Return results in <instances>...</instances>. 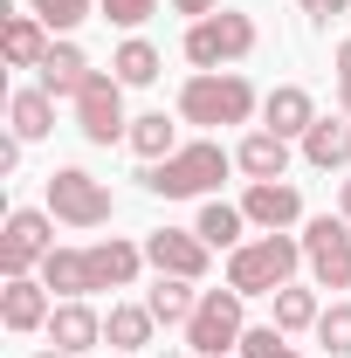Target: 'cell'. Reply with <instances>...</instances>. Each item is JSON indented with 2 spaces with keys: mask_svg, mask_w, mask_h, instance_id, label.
<instances>
[{
  "mask_svg": "<svg viewBox=\"0 0 351 358\" xmlns=\"http://www.w3.org/2000/svg\"><path fill=\"white\" fill-rule=\"evenodd\" d=\"M48 255H55V214L14 207L7 227H0V268H7V275H35Z\"/></svg>",
  "mask_w": 351,
  "mask_h": 358,
  "instance_id": "7",
  "label": "cell"
},
{
  "mask_svg": "<svg viewBox=\"0 0 351 358\" xmlns=\"http://www.w3.org/2000/svg\"><path fill=\"white\" fill-rule=\"evenodd\" d=\"M96 338H103V317L89 310V296H62V303H55V317H48V345L83 358Z\"/></svg>",
  "mask_w": 351,
  "mask_h": 358,
  "instance_id": "15",
  "label": "cell"
},
{
  "mask_svg": "<svg viewBox=\"0 0 351 358\" xmlns=\"http://www.w3.org/2000/svg\"><path fill=\"white\" fill-rule=\"evenodd\" d=\"M7 124H14L21 145L48 138V131H55V96H48L42 83H35V90H14V96H7Z\"/></svg>",
  "mask_w": 351,
  "mask_h": 358,
  "instance_id": "18",
  "label": "cell"
},
{
  "mask_svg": "<svg viewBox=\"0 0 351 358\" xmlns=\"http://www.w3.org/2000/svg\"><path fill=\"white\" fill-rule=\"evenodd\" d=\"M48 214L62 227H103L110 221V186L83 166H62V173H48Z\"/></svg>",
  "mask_w": 351,
  "mask_h": 358,
  "instance_id": "6",
  "label": "cell"
},
{
  "mask_svg": "<svg viewBox=\"0 0 351 358\" xmlns=\"http://www.w3.org/2000/svg\"><path fill=\"white\" fill-rule=\"evenodd\" d=\"M89 76H96V69H89V55H83L76 42H55V48L42 55V90H48V96H76Z\"/></svg>",
  "mask_w": 351,
  "mask_h": 358,
  "instance_id": "20",
  "label": "cell"
},
{
  "mask_svg": "<svg viewBox=\"0 0 351 358\" xmlns=\"http://www.w3.org/2000/svg\"><path fill=\"white\" fill-rule=\"evenodd\" d=\"M296 7H303L310 21H338V14H345L351 0H296Z\"/></svg>",
  "mask_w": 351,
  "mask_h": 358,
  "instance_id": "33",
  "label": "cell"
},
{
  "mask_svg": "<svg viewBox=\"0 0 351 358\" xmlns=\"http://www.w3.org/2000/svg\"><path fill=\"white\" fill-rule=\"evenodd\" d=\"M96 14H103L110 28H138V21L159 14V0H96Z\"/></svg>",
  "mask_w": 351,
  "mask_h": 358,
  "instance_id": "31",
  "label": "cell"
},
{
  "mask_svg": "<svg viewBox=\"0 0 351 358\" xmlns=\"http://www.w3.org/2000/svg\"><path fill=\"white\" fill-rule=\"evenodd\" d=\"M241 289H200V303L186 317V352L193 358H227L241 352V338H248V317H241Z\"/></svg>",
  "mask_w": 351,
  "mask_h": 358,
  "instance_id": "4",
  "label": "cell"
},
{
  "mask_svg": "<svg viewBox=\"0 0 351 358\" xmlns=\"http://www.w3.org/2000/svg\"><path fill=\"white\" fill-rule=\"evenodd\" d=\"M110 76H117L124 90H145V83H159V48L145 42V35L117 42V55H110Z\"/></svg>",
  "mask_w": 351,
  "mask_h": 358,
  "instance_id": "24",
  "label": "cell"
},
{
  "mask_svg": "<svg viewBox=\"0 0 351 358\" xmlns=\"http://www.w3.org/2000/svg\"><path fill=\"white\" fill-rule=\"evenodd\" d=\"M48 317H55V289H48L42 275H7V289H0V324H7L14 338H28V331H48Z\"/></svg>",
  "mask_w": 351,
  "mask_h": 358,
  "instance_id": "12",
  "label": "cell"
},
{
  "mask_svg": "<svg viewBox=\"0 0 351 358\" xmlns=\"http://www.w3.org/2000/svg\"><path fill=\"white\" fill-rule=\"evenodd\" d=\"M241 358H303L289 345V331H275V324H248V338H241Z\"/></svg>",
  "mask_w": 351,
  "mask_h": 358,
  "instance_id": "28",
  "label": "cell"
},
{
  "mask_svg": "<svg viewBox=\"0 0 351 358\" xmlns=\"http://www.w3.org/2000/svg\"><path fill=\"white\" fill-rule=\"evenodd\" d=\"M317 345L331 358H351V303H331V310L317 317Z\"/></svg>",
  "mask_w": 351,
  "mask_h": 358,
  "instance_id": "29",
  "label": "cell"
},
{
  "mask_svg": "<svg viewBox=\"0 0 351 358\" xmlns=\"http://www.w3.org/2000/svg\"><path fill=\"white\" fill-rule=\"evenodd\" d=\"M255 110H262V96H255V83L241 69H193L186 90H179L186 124H248Z\"/></svg>",
  "mask_w": 351,
  "mask_h": 358,
  "instance_id": "2",
  "label": "cell"
},
{
  "mask_svg": "<svg viewBox=\"0 0 351 358\" xmlns=\"http://www.w3.org/2000/svg\"><path fill=\"white\" fill-rule=\"evenodd\" d=\"M138 268H145V241H89V282L96 289H131Z\"/></svg>",
  "mask_w": 351,
  "mask_h": 358,
  "instance_id": "14",
  "label": "cell"
},
{
  "mask_svg": "<svg viewBox=\"0 0 351 358\" xmlns=\"http://www.w3.org/2000/svg\"><path fill=\"white\" fill-rule=\"evenodd\" d=\"M124 145H131L145 166H159V159L179 152V124L166 117V110H145V117H131V138H124Z\"/></svg>",
  "mask_w": 351,
  "mask_h": 358,
  "instance_id": "22",
  "label": "cell"
},
{
  "mask_svg": "<svg viewBox=\"0 0 351 358\" xmlns=\"http://www.w3.org/2000/svg\"><path fill=\"white\" fill-rule=\"evenodd\" d=\"M152 331H159L152 303H110V317H103V338H110L117 352H145V345H152Z\"/></svg>",
  "mask_w": 351,
  "mask_h": 358,
  "instance_id": "21",
  "label": "cell"
},
{
  "mask_svg": "<svg viewBox=\"0 0 351 358\" xmlns=\"http://www.w3.org/2000/svg\"><path fill=\"white\" fill-rule=\"evenodd\" d=\"M310 124H317V96H310L303 83H275L262 96V131L275 138H303Z\"/></svg>",
  "mask_w": 351,
  "mask_h": 358,
  "instance_id": "13",
  "label": "cell"
},
{
  "mask_svg": "<svg viewBox=\"0 0 351 358\" xmlns=\"http://www.w3.org/2000/svg\"><path fill=\"white\" fill-rule=\"evenodd\" d=\"M241 227H248V214H241V207L207 200V207H200V221H193V234H200L207 248H241Z\"/></svg>",
  "mask_w": 351,
  "mask_h": 358,
  "instance_id": "26",
  "label": "cell"
},
{
  "mask_svg": "<svg viewBox=\"0 0 351 358\" xmlns=\"http://www.w3.org/2000/svg\"><path fill=\"white\" fill-rule=\"evenodd\" d=\"M0 48H7V62H14V69H42V55H48L55 42H48V21H42V14H7Z\"/></svg>",
  "mask_w": 351,
  "mask_h": 358,
  "instance_id": "17",
  "label": "cell"
},
{
  "mask_svg": "<svg viewBox=\"0 0 351 358\" xmlns=\"http://www.w3.org/2000/svg\"><path fill=\"white\" fill-rule=\"evenodd\" d=\"M241 214L262 227V234H289V227L303 221V193H296L289 179H248V193H241Z\"/></svg>",
  "mask_w": 351,
  "mask_h": 358,
  "instance_id": "10",
  "label": "cell"
},
{
  "mask_svg": "<svg viewBox=\"0 0 351 358\" xmlns=\"http://www.w3.org/2000/svg\"><path fill=\"white\" fill-rule=\"evenodd\" d=\"M275 303V331H317V289H303V282H289V289H275L268 296Z\"/></svg>",
  "mask_w": 351,
  "mask_h": 358,
  "instance_id": "27",
  "label": "cell"
},
{
  "mask_svg": "<svg viewBox=\"0 0 351 358\" xmlns=\"http://www.w3.org/2000/svg\"><path fill=\"white\" fill-rule=\"evenodd\" d=\"M303 262L317 275V289H351V221L324 214V221L303 227Z\"/></svg>",
  "mask_w": 351,
  "mask_h": 358,
  "instance_id": "9",
  "label": "cell"
},
{
  "mask_svg": "<svg viewBox=\"0 0 351 358\" xmlns=\"http://www.w3.org/2000/svg\"><path fill=\"white\" fill-rule=\"evenodd\" d=\"M179 48H186V62H193V69H227V62L255 55V21H248V14H234V7H220V14H207V21H193Z\"/></svg>",
  "mask_w": 351,
  "mask_h": 358,
  "instance_id": "5",
  "label": "cell"
},
{
  "mask_svg": "<svg viewBox=\"0 0 351 358\" xmlns=\"http://www.w3.org/2000/svg\"><path fill=\"white\" fill-rule=\"evenodd\" d=\"M89 7H96V0H28V14H42L48 35H69L76 21H89Z\"/></svg>",
  "mask_w": 351,
  "mask_h": 358,
  "instance_id": "30",
  "label": "cell"
},
{
  "mask_svg": "<svg viewBox=\"0 0 351 358\" xmlns=\"http://www.w3.org/2000/svg\"><path fill=\"white\" fill-rule=\"evenodd\" d=\"M296 145H303V159L317 166V173H345V166H351V117L331 110V117H317Z\"/></svg>",
  "mask_w": 351,
  "mask_h": 358,
  "instance_id": "16",
  "label": "cell"
},
{
  "mask_svg": "<svg viewBox=\"0 0 351 358\" xmlns=\"http://www.w3.org/2000/svg\"><path fill=\"white\" fill-rule=\"evenodd\" d=\"M76 131L89 145H117V138H131V117H124V83L110 76V69H96L83 90H76Z\"/></svg>",
  "mask_w": 351,
  "mask_h": 358,
  "instance_id": "8",
  "label": "cell"
},
{
  "mask_svg": "<svg viewBox=\"0 0 351 358\" xmlns=\"http://www.w3.org/2000/svg\"><path fill=\"white\" fill-rule=\"evenodd\" d=\"M42 282L55 296H96V282H89V248H55L42 262Z\"/></svg>",
  "mask_w": 351,
  "mask_h": 358,
  "instance_id": "23",
  "label": "cell"
},
{
  "mask_svg": "<svg viewBox=\"0 0 351 358\" xmlns=\"http://www.w3.org/2000/svg\"><path fill=\"white\" fill-rule=\"evenodd\" d=\"M35 358H76V352H35Z\"/></svg>",
  "mask_w": 351,
  "mask_h": 358,
  "instance_id": "37",
  "label": "cell"
},
{
  "mask_svg": "<svg viewBox=\"0 0 351 358\" xmlns=\"http://www.w3.org/2000/svg\"><path fill=\"white\" fill-rule=\"evenodd\" d=\"M234 166L248 179H282L289 173V138H275V131H248L241 145H234Z\"/></svg>",
  "mask_w": 351,
  "mask_h": 358,
  "instance_id": "19",
  "label": "cell"
},
{
  "mask_svg": "<svg viewBox=\"0 0 351 358\" xmlns=\"http://www.w3.org/2000/svg\"><path fill=\"white\" fill-rule=\"evenodd\" d=\"M227 173H234V152H220L214 138H193V145H179L173 159L145 166V193H159V200H200Z\"/></svg>",
  "mask_w": 351,
  "mask_h": 358,
  "instance_id": "3",
  "label": "cell"
},
{
  "mask_svg": "<svg viewBox=\"0 0 351 358\" xmlns=\"http://www.w3.org/2000/svg\"><path fill=\"white\" fill-rule=\"evenodd\" d=\"M303 268V234H255L241 248H227V289L241 296H275L289 289Z\"/></svg>",
  "mask_w": 351,
  "mask_h": 358,
  "instance_id": "1",
  "label": "cell"
},
{
  "mask_svg": "<svg viewBox=\"0 0 351 358\" xmlns=\"http://www.w3.org/2000/svg\"><path fill=\"white\" fill-rule=\"evenodd\" d=\"M145 303H152V317H159V324H186V317H193V303H200V289H193L186 275H159V282L145 289Z\"/></svg>",
  "mask_w": 351,
  "mask_h": 358,
  "instance_id": "25",
  "label": "cell"
},
{
  "mask_svg": "<svg viewBox=\"0 0 351 358\" xmlns=\"http://www.w3.org/2000/svg\"><path fill=\"white\" fill-rule=\"evenodd\" d=\"M338 110L351 117V42H338Z\"/></svg>",
  "mask_w": 351,
  "mask_h": 358,
  "instance_id": "32",
  "label": "cell"
},
{
  "mask_svg": "<svg viewBox=\"0 0 351 358\" xmlns=\"http://www.w3.org/2000/svg\"><path fill=\"white\" fill-rule=\"evenodd\" d=\"M179 14H193V21H207V14H214V0H173Z\"/></svg>",
  "mask_w": 351,
  "mask_h": 358,
  "instance_id": "34",
  "label": "cell"
},
{
  "mask_svg": "<svg viewBox=\"0 0 351 358\" xmlns=\"http://www.w3.org/2000/svg\"><path fill=\"white\" fill-rule=\"evenodd\" d=\"M207 241L193 234V227H159V234H145V262L159 268V275H186V282H200L207 275Z\"/></svg>",
  "mask_w": 351,
  "mask_h": 358,
  "instance_id": "11",
  "label": "cell"
},
{
  "mask_svg": "<svg viewBox=\"0 0 351 358\" xmlns=\"http://www.w3.org/2000/svg\"><path fill=\"white\" fill-rule=\"evenodd\" d=\"M338 214H345V221H351V179H345V193H338Z\"/></svg>",
  "mask_w": 351,
  "mask_h": 358,
  "instance_id": "35",
  "label": "cell"
},
{
  "mask_svg": "<svg viewBox=\"0 0 351 358\" xmlns=\"http://www.w3.org/2000/svg\"><path fill=\"white\" fill-rule=\"evenodd\" d=\"M152 358H193V352H152Z\"/></svg>",
  "mask_w": 351,
  "mask_h": 358,
  "instance_id": "36",
  "label": "cell"
}]
</instances>
